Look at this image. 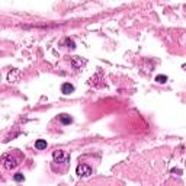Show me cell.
<instances>
[{
	"label": "cell",
	"mask_w": 186,
	"mask_h": 186,
	"mask_svg": "<svg viewBox=\"0 0 186 186\" xmlns=\"http://www.w3.org/2000/svg\"><path fill=\"white\" fill-rule=\"evenodd\" d=\"M21 160H22V154L19 153L18 150H15L12 153H7L3 156V166H4V169L12 170V169H15V167L19 166Z\"/></svg>",
	"instance_id": "6da1fadb"
},
{
	"label": "cell",
	"mask_w": 186,
	"mask_h": 186,
	"mask_svg": "<svg viewBox=\"0 0 186 186\" xmlns=\"http://www.w3.org/2000/svg\"><path fill=\"white\" fill-rule=\"evenodd\" d=\"M53 159H54V164L68 166V162H70V156L66 151H63V150H55L53 153Z\"/></svg>",
	"instance_id": "7a4b0ae2"
},
{
	"label": "cell",
	"mask_w": 186,
	"mask_h": 186,
	"mask_svg": "<svg viewBox=\"0 0 186 186\" xmlns=\"http://www.w3.org/2000/svg\"><path fill=\"white\" fill-rule=\"evenodd\" d=\"M76 173L80 177H87V176L92 175V167L87 164H79L76 169Z\"/></svg>",
	"instance_id": "3957f363"
},
{
	"label": "cell",
	"mask_w": 186,
	"mask_h": 186,
	"mask_svg": "<svg viewBox=\"0 0 186 186\" xmlns=\"http://www.w3.org/2000/svg\"><path fill=\"white\" fill-rule=\"evenodd\" d=\"M73 90H74V86H73V84H70V83H64V84L61 86V93H64V95L71 93Z\"/></svg>",
	"instance_id": "277c9868"
},
{
	"label": "cell",
	"mask_w": 186,
	"mask_h": 186,
	"mask_svg": "<svg viewBox=\"0 0 186 186\" xmlns=\"http://www.w3.org/2000/svg\"><path fill=\"white\" fill-rule=\"evenodd\" d=\"M60 121L64 124V125H68V124H71V116L70 115H67V113H63V115H60Z\"/></svg>",
	"instance_id": "5b68a950"
},
{
	"label": "cell",
	"mask_w": 186,
	"mask_h": 186,
	"mask_svg": "<svg viewBox=\"0 0 186 186\" xmlns=\"http://www.w3.org/2000/svg\"><path fill=\"white\" fill-rule=\"evenodd\" d=\"M35 148L36 150H45L47 148V141L45 140H38L35 142Z\"/></svg>",
	"instance_id": "8992f818"
},
{
	"label": "cell",
	"mask_w": 186,
	"mask_h": 186,
	"mask_svg": "<svg viewBox=\"0 0 186 186\" xmlns=\"http://www.w3.org/2000/svg\"><path fill=\"white\" fill-rule=\"evenodd\" d=\"M156 82H157V83H166V82H167V76L159 74V76L156 77Z\"/></svg>",
	"instance_id": "52a82bcc"
},
{
	"label": "cell",
	"mask_w": 186,
	"mask_h": 186,
	"mask_svg": "<svg viewBox=\"0 0 186 186\" xmlns=\"http://www.w3.org/2000/svg\"><path fill=\"white\" fill-rule=\"evenodd\" d=\"M13 179H15L16 182H22V180L25 179V177H23V175H22V173H16V175L13 176Z\"/></svg>",
	"instance_id": "ba28073f"
},
{
	"label": "cell",
	"mask_w": 186,
	"mask_h": 186,
	"mask_svg": "<svg viewBox=\"0 0 186 186\" xmlns=\"http://www.w3.org/2000/svg\"><path fill=\"white\" fill-rule=\"evenodd\" d=\"M182 68H183V70H186V64H183V66H182Z\"/></svg>",
	"instance_id": "9c48e42d"
}]
</instances>
